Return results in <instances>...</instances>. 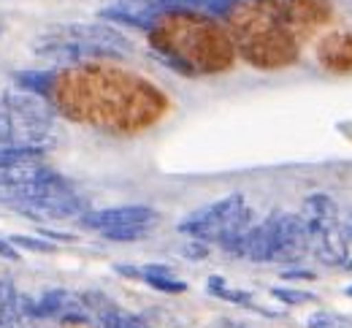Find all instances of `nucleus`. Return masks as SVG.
<instances>
[{
	"label": "nucleus",
	"instance_id": "13",
	"mask_svg": "<svg viewBox=\"0 0 352 328\" xmlns=\"http://www.w3.org/2000/svg\"><path fill=\"white\" fill-rule=\"evenodd\" d=\"M103 326L106 328H146L135 315L125 312V309H117V307H109L103 315H100Z\"/></svg>",
	"mask_w": 352,
	"mask_h": 328
},
{
	"label": "nucleus",
	"instance_id": "18",
	"mask_svg": "<svg viewBox=\"0 0 352 328\" xmlns=\"http://www.w3.org/2000/svg\"><path fill=\"white\" fill-rule=\"evenodd\" d=\"M285 280H314V272H285Z\"/></svg>",
	"mask_w": 352,
	"mask_h": 328
},
{
	"label": "nucleus",
	"instance_id": "11",
	"mask_svg": "<svg viewBox=\"0 0 352 328\" xmlns=\"http://www.w3.org/2000/svg\"><path fill=\"white\" fill-rule=\"evenodd\" d=\"M16 82H19V87H22L25 93H33V95H38V98H44V95H49V90H52L54 74H46V71H22V74L16 76Z\"/></svg>",
	"mask_w": 352,
	"mask_h": 328
},
{
	"label": "nucleus",
	"instance_id": "17",
	"mask_svg": "<svg viewBox=\"0 0 352 328\" xmlns=\"http://www.w3.org/2000/svg\"><path fill=\"white\" fill-rule=\"evenodd\" d=\"M182 255H184V258H195V261H198V258H206V255H209V244H204V241H190V244L182 250Z\"/></svg>",
	"mask_w": 352,
	"mask_h": 328
},
{
	"label": "nucleus",
	"instance_id": "20",
	"mask_svg": "<svg viewBox=\"0 0 352 328\" xmlns=\"http://www.w3.org/2000/svg\"><path fill=\"white\" fill-rule=\"evenodd\" d=\"M347 296H352V285H350V287H347Z\"/></svg>",
	"mask_w": 352,
	"mask_h": 328
},
{
	"label": "nucleus",
	"instance_id": "4",
	"mask_svg": "<svg viewBox=\"0 0 352 328\" xmlns=\"http://www.w3.org/2000/svg\"><path fill=\"white\" fill-rule=\"evenodd\" d=\"M309 247L307 223L301 215L276 212L261 223H252L236 241L222 250L252 263H296Z\"/></svg>",
	"mask_w": 352,
	"mask_h": 328
},
{
	"label": "nucleus",
	"instance_id": "6",
	"mask_svg": "<svg viewBox=\"0 0 352 328\" xmlns=\"http://www.w3.org/2000/svg\"><path fill=\"white\" fill-rule=\"evenodd\" d=\"M52 106L44 98L14 90L0 98V146H36L44 149L52 136Z\"/></svg>",
	"mask_w": 352,
	"mask_h": 328
},
{
	"label": "nucleus",
	"instance_id": "21",
	"mask_svg": "<svg viewBox=\"0 0 352 328\" xmlns=\"http://www.w3.org/2000/svg\"><path fill=\"white\" fill-rule=\"evenodd\" d=\"M350 236H352V220H350Z\"/></svg>",
	"mask_w": 352,
	"mask_h": 328
},
{
	"label": "nucleus",
	"instance_id": "8",
	"mask_svg": "<svg viewBox=\"0 0 352 328\" xmlns=\"http://www.w3.org/2000/svg\"><path fill=\"white\" fill-rule=\"evenodd\" d=\"M79 220H82L85 228L100 234L109 241H138V239L152 234L160 215L152 206H144V204H125V206L85 212Z\"/></svg>",
	"mask_w": 352,
	"mask_h": 328
},
{
	"label": "nucleus",
	"instance_id": "5",
	"mask_svg": "<svg viewBox=\"0 0 352 328\" xmlns=\"http://www.w3.org/2000/svg\"><path fill=\"white\" fill-rule=\"evenodd\" d=\"M0 204L28 217H46V220H71L87 212V201L57 171H49L46 177L28 182V185L3 188Z\"/></svg>",
	"mask_w": 352,
	"mask_h": 328
},
{
	"label": "nucleus",
	"instance_id": "2",
	"mask_svg": "<svg viewBox=\"0 0 352 328\" xmlns=\"http://www.w3.org/2000/svg\"><path fill=\"white\" fill-rule=\"evenodd\" d=\"M149 44L182 76H214L233 68L236 49L217 19L192 11L168 8L149 19Z\"/></svg>",
	"mask_w": 352,
	"mask_h": 328
},
{
	"label": "nucleus",
	"instance_id": "7",
	"mask_svg": "<svg viewBox=\"0 0 352 328\" xmlns=\"http://www.w3.org/2000/svg\"><path fill=\"white\" fill-rule=\"evenodd\" d=\"M252 223H255V212L247 206L241 193H233L187 215L179 223V234H187L192 241H204V244L217 241L220 247H225L236 241Z\"/></svg>",
	"mask_w": 352,
	"mask_h": 328
},
{
	"label": "nucleus",
	"instance_id": "16",
	"mask_svg": "<svg viewBox=\"0 0 352 328\" xmlns=\"http://www.w3.org/2000/svg\"><path fill=\"white\" fill-rule=\"evenodd\" d=\"M336 326H339V320L331 312H317V315L309 318V328H336Z\"/></svg>",
	"mask_w": 352,
	"mask_h": 328
},
{
	"label": "nucleus",
	"instance_id": "14",
	"mask_svg": "<svg viewBox=\"0 0 352 328\" xmlns=\"http://www.w3.org/2000/svg\"><path fill=\"white\" fill-rule=\"evenodd\" d=\"M271 296L287 307H298V304H314L317 296L314 293H307V290H293V287H271Z\"/></svg>",
	"mask_w": 352,
	"mask_h": 328
},
{
	"label": "nucleus",
	"instance_id": "3",
	"mask_svg": "<svg viewBox=\"0 0 352 328\" xmlns=\"http://www.w3.org/2000/svg\"><path fill=\"white\" fill-rule=\"evenodd\" d=\"M233 49L255 68L276 71L298 63V39L271 0H233L225 6Z\"/></svg>",
	"mask_w": 352,
	"mask_h": 328
},
{
	"label": "nucleus",
	"instance_id": "12",
	"mask_svg": "<svg viewBox=\"0 0 352 328\" xmlns=\"http://www.w3.org/2000/svg\"><path fill=\"white\" fill-rule=\"evenodd\" d=\"M206 290H209V293H214V296H220V298H225V301H233V304H241V307H255L252 293H244V290L228 287L220 277H212V280L206 282Z\"/></svg>",
	"mask_w": 352,
	"mask_h": 328
},
{
	"label": "nucleus",
	"instance_id": "19",
	"mask_svg": "<svg viewBox=\"0 0 352 328\" xmlns=\"http://www.w3.org/2000/svg\"><path fill=\"white\" fill-rule=\"evenodd\" d=\"M0 255L8 258V261H16V250H14L8 241H0Z\"/></svg>",
	"mask_w": 352,
	"mask_h": 328
},
{
	"label": "nucleus",
	"instance_id": "1",
	"mask_svg": "<svg viewBox=\"0 0 352 328\" xmlns=\"http://www.w3.org/2000/svg\"><path fill=\"white\" fill-rule=\"evenodd\" d=\"M49 98L63 117L114 136H135L168 111L163 90L133 71L111 65H82L54 74Z\"/></svg>",
	"mask_w": 352,
	"mask_h": 328
},
{
	"label": "nucleus",
	"instance_id": "10",
	"mask_svg": "<svg viewBox=\"0 0 352 328\" xmlns=\"http://www.w3.org/2000/svg\"><path fill=\"white\" fill-rule=\"evenodd\" d=\"M317 63L328 74H350L352 71V30L328 33L317 44Z\"/></svg>",
	"mask_w": 352,
	"mask_h": 328
},
{
	"label": "nucleus",
	"instance_id": "15",
	"mask_svg": "<svg viewBox=\"0 0 352 328\" xmlns=\"http://www.w3.org/2000/svg\"><path fill=\"white\" fill-rule=\"evenodd\" d=\"M11 247H25V250H33V252H52L54 244H49L44 239H33V236H11L8 239Z\"/></svg>",
	"mask_w": 352,
	"mask_h": 328
},
{
	"label": "nucleus",
	"instance_id": "9",
	"mask_svg": "<svg viewBox=\"0 0 352 328\" xmlns=\"http://www.w3.org/2000/svg\"><path fill=\"white\" fill-rule=\"evenodd\" d=\"M293 33L307 36L309 30L331 19V0H271Z\"/></svg>",
	"mask_w": 352,
	"mask_h": 328
}]
</instances>
